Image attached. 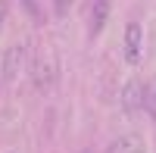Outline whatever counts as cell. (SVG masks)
Returning <instances> with one entry per match:
<instances>
[{"label":"cell","mask_w":156,"mask_h":153,"mask_svg":"<svg viewBox=\"0 0 156 153\" xmlns=\"http://www.w3.org/2000/svg\"><path fill=\"white\" fill-rule=\"evenodd\" d=\"M22 62H25V47H22V44L9 47V50H6V56H3V78H6V81H12V78L19 75Z\"/></svg>","instance_id":"5"},{"label":"cell","mask_w":156,"mask_h":153,"mask_svg":"<svg viewBox=\"0 0 156 153\" xmlns=\"http://www.w3.org/2000/svg\"><path fill=\"white\" fill-rule=\"evenodd\" d=\"M140 53H144V28L137 22H128L125 28V59L131 62H140Z\"/></svg>","instance_id":"3"},{"label":"cell","mask_w":156,"mask_h":153,"mask_svg":"<svg viewBox=\"0 0 156 153\" xmlns=\"http://www.w3.org/2000/svg\"><path fill=\"white\" fill-rule=\"evenodd\" d=\"M3 19H6V0H0V25H3Z\"/></svg>","instance_id":"8"},{"label":"cell","mask_w":156,"mask_h":153,"mask_svg":"<svg viewBox=\"0 0 156 153\" xmlns=\"http://www.w3.org/2000/svg\"><path fill=\"white\" fill-rule=\"evenodd\" d=\"M122 106L128 109V112H137V109H150L153 112V106H150V94H147V84H140L137 78H131L125 84V91H122Z\"/></svg>","instance_id":"2"},{"label":"cell","mask_w":156,"mask_h":153,"mask_svg":"<svg viewBox=\"0 0 156 153\" xmlns=\"http://www.w3.org/2000/svg\"><path fill=\"white\" fill-rule=\"evenodd\" d=\"M109 3H112V0H90V31H94V34H100L103 25H106Z\"/></svg>","instance_id":"6"},{"label":"cell","mask_w":156,"mask_h":153,"mask_svg":"<svg viewBox=\"0 0 156 153\" xmlns=\"http://www.w3.org/2000/svg\"><path fill=\"white\" fill-rule=\"evenodd\" d=\"M31 78H34V84L41 87V91L56 81V56H53L50 47H37L34 50V56H31Z\"/></svg>","instance_id":"1"},{"label":"cell","mask_w":156,"mask_h":153,"mask_svg":"<svg viewBox=\"0 0 156 153\" xmlns=\"http://www.w3.org/2000/svg\"><path fill=\"white\" fill-rule=\"evenodd\" d=\"M106 153H147V144L140 134H122L106 147Z\"/></svg>","instance_id":"4"},{"label":"cell","mask_w":156,"mask_h":153,"mask_svg":"<svg viewBox=\"0 0 156 153\" xmlns=\"http://www.w3.org/2000/svg\"><path fill=\"white\" fill-rule=\"evenodd\" d=\"M72 3H75V0H53V6H56V16H66Z\"/></svg>","instance_id":"7"}]
</instances>
